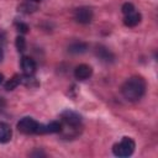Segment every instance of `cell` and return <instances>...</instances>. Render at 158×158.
<instances>
[{"label":"cell","instance_id":"1","mask_svg":"<svg viewBox=\"0 0 158 158\" xmlns=\"http://www.w3.org/2000/svg\"><path fill=\"white\" fill-rule=\"evenodd\" d=\"M146 93V81L141 77H131L121 86L122 96L128 101L139 100Z\"/></svg>","mask_w":158,"mask_h":158},{"label":"cell","instance_id":"2","mask_svg":"<svg viewBox=\"0 0 158 158\" xmlns=\"http://www.w3.org/2000/svg\"><path fill=\"white\" fill-rule=\"evenodd\" d=\"M136 143L131 137H123L118 143L114 144L112 152L117 157H128L135 152Z\"/></svg>","mask_w":158,"mask_h":158},{"label":"cell","instance_id":"3","mask_svg":"<svg viewBox=\"0 0 158 158\" xmlns=\"http://www.w3.org/2000/svg\"><path fill=\"white\" fill-rule=\"evenodd\" d=\"M38 122L32 117H23L17 122V130L23 135H37Z\"/></svg>","mask_w":158,"mask_h":158},{"label":"cell","instance_id":"4","mask_svg":"<svg viewBox=\"0 0 158 158\" xmlns=\"http://www.w3.org/2000/svg\"><path fill=\"white\" fill-rule=\"evenodd\" d=\"M74 20L79 23H89L91 22L93 20V10L88 6H81V7H78L75 9L74 11Z\"/></svg>","mask_w":158,"mask_h":158},{"label":"cell","instance_id":"5","mask_svg":"<svg viewBox=\"0 0 158 158\" xmlns=\"http://www.w3.org/2000/svg\"><path fill=\"white\" fill-rule=\"evenodd\" d=\"M21 68H22V72H23L25 77H32L36 73L37 65H36L35 59H32L31 57L25 56L21 59Z\"/></svg>","mask_w":158,"mask_h":158},{"label":"cell","instance_id":"6","mask_svg":"<svg viewBox=\"0 0 158 158\" xmlns=\"http://www.w3.org/2000/svg\"><path fill=\"white\" fill-rule=\"evenodd\" d=\"M62 130V123L59 121H52L47 125H38L37 135H46V133H58Z\"/></svg>","mask_w":158,"mask_h":158},{"label":"cell","instance_id":"7","mask_svg":"<svg viewBox=\"0 0 158 158\" xmlns=\"http://www.w3.org/2000/svg\"><path fill=\"white\" fill-rule=\"evenodd\" d=\"M93 74V68L88 64H79L74 69V77L78 80H86L91 77Z\"/></svg>","mask_w":158,"mask_h":158},{"label":"cell","instance_id":"8","mask_svg":"<svg viewBox=\"0 0 158 158\" xmlns=\"http://www.w3.org/2000/svg\"><path fill=\"white\" fill-rule=\"evenodd\" d=\"M141 20H142L141 14H139V12L133 11V12H131V14L125 15L123 23H125L126 26H128V27H135V26H137V25L141 22Z\"/></svg>","mask_w":158,"mask_h":158},{"label":"cell","instance_id":"9","mask_svg":"<svg viewBox=\"0 0 158 158\" xmlns=\"http://www.w3.org/2000/svg\"><path fill=\"white\" fill-rule=\"evenodd\" d=\"M11 137H12L11 127L5 122H0V143L9 142L11 139Z\"/></svg>","mask_w":158,"mask_h":158},{"label":"cell","instance_id":"10","mask_svg":"<svg viewBox=\"0 0 158 158\" xmlns=\"http://www.w3.org/2000/svg\"><path fill=\"white\" fill-rule=\"evenodd\" d=\"M86 49H88V44L85 42H81V41L73 42L68 47V51L70 53H73V54H81V53L86 52Z\"/></svg>","mask_w":158,"mask_h":158},{"label":"cell","instance_id":"11","mask_svg":"<svg viewBox=\"0 0 158 158\" xmlns=\"http://www.w3.org/2000/svg\"><path fill=\"white\" fill-rule=\"evenodd\" d=\"M96 54H98V57L101 59V60H104V62H112L114 60V54L107 49V48H105V47H98V49H96Z\"/></svg>","mask_w":158,"mask_h":158},{"label":"cell","instance_id":"12","mask_svg":"<svg viewBox=\"0 0 158 158\" xmlns=\"http://www.w3.org/2000/svg\"><path fill=\"white\" fill-rule=\"evenodd\" d=\"M21 83H22V77L19 75V74H15L12 78H10V79L5 83V89H6V90H14V89H16Z\"/></svg>","mask_w":158,"mask_h":158},{"label":"cell","instance_id":"13","mask_svg":"<svg viewBox=\"0 0 158 158\" xmlns=\"http://www.w3.org/2000/svg\"><path fill=\"white\" fill-rule=\"evenodd\" d=\"M33 4H35V2H30V1H27L26 4H22V5L19 6V11H21V12H26V14H30V12L36 11L37 6L33 5Z\"/></svg>","mask_w":158,"mask_h":158},{"label":"cell","instance_id":"14","mask_svg":"<svg viewBox=\"0 0 158 158\" xmlns=\"http://www.w3.org/2000/svg\"><path fill=\"white\" fill-rule=\"evenodd\" d=\"M15 46H16V48H17L19 52H23L26 49V40L23 38V36H17L16 37Z\"/></svg>","mask_w":158,"mask_h":158},{"label":"cell","instance_id":"15","mask_svg":"<svg viewBox=\"0 0 158 158\" xmlns=\"http://www.w3.org/2000/svg\"><path fill=\"white\" fill-rule=\"evenodd\" d=\"M121 10H122V14H123V15H127V14H131V12L135 11V6H133V4H131V2H125V4L122 5Z\"/></svg>","mask_w":158,"mask_h":158},{"label":"cell","instance_id":"16","mask_svg":"<svg viewBox=\"0 0 158 158\" xmlns=\"http://www.w3.org/2000/svg\"><path fill=\"white\" fill-rule=\"evenodd\" d=\"M16 28H17V31L20 33H27L28 30H30L28 26L26 23H23V22H16Z\"/></svg>","mask_w":158,"mask_h":158},{"label":"cell","instance_id":"17","mask_svg":"<svg viewBox=\"0 0 158 158\" xmlns=\"http://www.w3.org/2000/svg\"><path fill=\"white\" fill-rule=\"evenodd\" d=\"M2 58H4V53H2V48H1V46H0V62L2 60Z\"/></svg>","mask_w":158,"mask_h":158},{"label":"cell","instance_id":"18","mask_svg":"<svg viewBox=\"0 0 158 158\" xmlns=\"http://www.w3.org/2000/svg\"><path fill=\"white\" fill-rule=\"evenodd\" d=\"M4 79H5V78H4V74H2V73H0V84H2V83H4Z\"/></svg>","mask_w":158,"mask_h":158},{"label":"cell","instance_id":"19","mask_svg":"<svg viewBox=\"0 0 158 158\" xmlns=\"http://www.w3.org/2000/svg\"><path fill=\"white\" fill-rule=\"evenodd\" d=\"M26 1H30V2H40L42 0H26Z\"/></svg>","mask_w":158,"mask_h":158}]
</instances>
